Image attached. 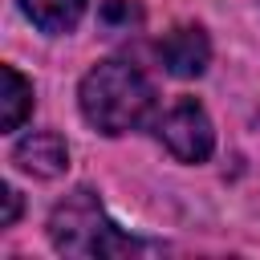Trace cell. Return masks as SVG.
<instances>
[{"instance_id":"obj_1","label":"cell","mask_w":260,"mask_h":260,"mask_svg":"<svg viewBox=\"0 0 260 260\" xmlns=\"http://www.w3.org/2000/svg\"><path fill=\"white\" fill-rule=\"evenodd\" d=\"M77 102H81V114H85V122L93 130L126 134V130H134V126H142L150 118L154 85L130 61H102L81 77Z\"/></svg>"},{"instance_id":"obj_2","label":"cell","mask_w":260,"mask_h":260,"mask_svg":"<svg viewBox=\"0 0 260 260\" xmlns=\"http://www.w3.org/2000/svg\"><path fill=\"white\" fill-rule=\"evenodd\" d=\"M49 240L57 252L65 256H122L134 244L110 223V215L102 211L98 195L77 187L65 203H57L53 219H49Z\"/></svg>"},{"instance_id":"obj_3","label":"cell","mask_w":260,"mask_h":260,"mask_svg":"<svg viewBox=\"0 0 260 260\" xmlns=\"http://www.w3.org/2000/svg\"><path fill=\"white\" fill-rule=\"evenodd\" d=\"M158 138L179 162H203L215 146V130L207 110L195 98H179L162 118H158Z\"/></svg>"},{"instance_id":"obj_4","label":"cell","mask_w":260,"mask_h":260,"mask_svg":"<svg viewBox=\"0 0 260 260\" xmlns=\"http://www.w3.org/2000/svg\"><path fill=\"white\" fill-rule=\"evenodd\" d=\"M158 57L175 77H199L211 61V41L199 24H179L158 41Z\"/></svg>"},{"instance_id":"obj_5","label":"cell","mask_w":260,"mask_h":260,"mask_svg":"<svg viewBox=\"0 0 260 260\" xmlns=\"http://www.w3.org/2000/svg\"><path fill=\"white\" fill-rule=\"evenodd\" d=\"M12 158H16L20 171H28V175H37V179H53V175H61V171L69 167V150H65L61 134H53V130H32V134H24V138L16 142V150H12Z\"/></svg>"},{"instance_id":"obj_6","label":"cell","mask_w":260,"mask_h":260,"mask_svg":"<svg viewBox=\"0 0 260 260\" xmlns=\"http://www.w3.org/2000/svg\"><path fill=\"white\" fill-rule=\"evenodd\" d=\"M24 16L41 24L45 32H69L85 8V0H20Z\"/></svg>"},{"instance_id":"obj_7","label":"cell","mask_w":260,"mask_h":260,"mask_svg":"<svg viewBox=\"0 0 260 260\" xmlns=\"http://www.w3.org/2000/svg\"><path fill=\"white\" fill-rule=\"evenodd\" d=\"M4 73V98H0V122H4V130H16L24 118H28V110H32V85L12 69V65H4L0 69Z\"/></svg>"},{"instance_id":"obj_8","label":"cell","mask_w":260,"mask_h":260,"mask_svg":"<svg viewBox=\"0 0 260 260\" xmlns=\"http://www.w3.org/2000/svg\"><path fill=\"white\" fill-rule=\"evenodd\" d=\"M16 207H20V203H16V191H12V187H4V228L16 219Z\"/></svg>"}]
</instances>
